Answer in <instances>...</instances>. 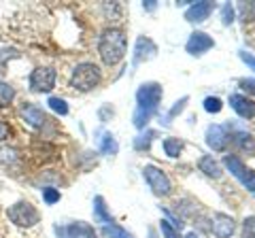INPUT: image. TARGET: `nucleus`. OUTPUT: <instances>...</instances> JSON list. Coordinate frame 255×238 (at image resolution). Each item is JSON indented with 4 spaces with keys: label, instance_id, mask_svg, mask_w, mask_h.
Returning <instances> with one entry per match:
<instances>
[{
    "label": "nucleus",
    "instance_id": "nucleus-23",
    "mask_svg": "<svg viewBox=\"0 0 255 238\" xmlns=\"http://www.w3.org/2000/svg\"><path fill=\"white\" fill-rule=\"evenodd\" d=\"M15 98V90L9 85V83H2L0 81V109H4V107H9L11 102Z\"/></svg>",
    "mask_w": 255,
    "mask_h": 238
},
{
    "label": "nucleus",
    "instance_id": "nucleus-4",
    "mask_svg": "<svg viewBox=\"0 0 255 238\" xmlns=\"http://www.w3.org/2000/svg\"><path fill=\"white\" fill-rule=\"evenodd\" d=\"M223 164H226V168L230 170V174H232L234 179L241 181L247 192L255 194V170L247 168L241 157H238V155H230V153L223 157Z\"/></svg>",
    "mask_w": 255,
    "mask_h": 238
},
{
    "label": "nucleus",
    "instance_id": "nucleus-2",
    "mask_svg": "<svg viewBox=\"0 0 255 238\" xmlns=\"http://www.w3.org/2000/svg\"><path fill=\"white\" fill-rule=\"evenodd\" d=\"M126 47H128L126 34L119 28H109L98 38V53L107 66H115L124 60Z\"/></svg>",
    "mask_w": 255,
    "mask_h": 238
},
{
    "label": "nucleus",
    "instance_id": "nucleus-16",
    "mask_svg": "<svg viewBox=\"0 0 255 238\" xmlns=\"http://www.w3.org/2000/svg\"><path fill=\"white\" fill-rule=\"evenodd\" d=\"M234 145L238 147V151L241 153H247V155H255V138L251 136L249 132H245V130H238L234 136Z\"/></svg>",
    "mask_w": 255,
    "mask_h": 238
},
{
    "label": "nucleus",
    "instance_id": "nucleus-36",
    "mask_svg": "<svg viewBox=\"0 0 255 238\" xmlns=\"http://www.w3.org/2000/svg\"><path fill=\"white\" fill-rule=\"evenodd\" d=\"M145 9H147V11H153V9H155V2H153V0H149V2L145 4Z\"/></svg>",
    "mask_w": 255,
    "mask_h": 238
},
{
    "label": "nucleus",
    "instance_id": "nucleus-17",
    "mask_svg": "<svg viewBox=\"0 0 255 238\" xmlns=\"http://www.w3.org/2000/svg\"><path fill=\"white\" fill-rule=\"evenodd\" d=\"M198 168H200L206 177H211V179H219L223 170H221V164L217 160H213V155H204L200 157V162H198Z\"/></svg>",
    "mask_w": 255,
    "mask_h": 238
},
{
    "label": "nucleus",
    "instance_id": "nucleus-13",
    "mask_svg": "<svg viewBox=\"0 0 255 238\" xmlns=\"http://www.w3.org/2000/svg\"><path fill=\"white\" fill-rule=\"evenodd\" d=\"M230 107L236 111V115L241 119H253L255 117V102L249 100L243 94H232L230 96Z\"/></svg>",
    "mask_w": 255,
    "mask_h": 238
},
{
    "label": "nucleus",
    "instance_id": "nucleus-26",
    "mask_svg": "<svg viewBox=\"0 0 255 238\" xmlns=\"http://www.w3.org/2000/svg\"><path fill=\"white\" fill-rule=\"evenodd\" d=\"M159 232H162L164 238H181L179 230L174 228L168 219H162V221H159Z\"/></svg>",
    "mask_w": 255,
    "mask_h": 238
},
{
    "label": "nucleus",
    "instance_id": "nucleus-34",
    "mask_svg": "<svg viewBox=\"0 0 255 238\" xmlns=\"http://www.w3.org/2000/svg\"><path fill=\"white\" fill-rule=\"evenodd\" d=\"M9 136H11V128L2 121V119H0V142H4Z\"/></svg>",
    "mask_w": 255,
    "mask_h": 238
},
{
    "label": "nucleus",
    "instance_id": "nucleus-29",
    "mask_svg": "<svg viewBox=\"0 0 255 238\" xmlns=\"http://www.w3.org/2000/svg\"><path fill=\"white\" fill-rule=\"evenodd\" d=\"M238 9L243 13V21H253L255 19V2H241L238 4Z\"/></svg>",
    "mask_w": 255,
    "mask_h": 238
},
{
    "label": "nucleus",
    "instance_id": "nucleus-24",
    "mask_svg": "<svg viewBox=\"0 0 255 238\" xmlns=\"http://www.w3.org/2000/svg\"><path fill=\"white\" fill-rule=\"evenodd\" d=\"M47 105H49V109L53 111V113L58 115H66L68 113V105L64 98H58V96H51L49 100H47Z\"/></svg>",
    "mask_w": 255,
    "mask_h": 238
},
{
    "label": "nucleus",
    "instance_id": "nucleus-21",
    "mask_svg": "<svg viewBox=\"0 0 255 238\" xmlns=\"http://www.w3.org/2000/svg\"><path fill=\"white\" fill-rule=\"evenodd\" d=\"M100 232H102L105 238H134L128 230H124L122 226H117V224H105Z\"/></svg>",
    "mask_w": 255,
    "mask_h": 238
},
{
    "label": "nucleus",
    "instance_id": "nucleus-8",
    "mask_svg": "<svg viewBox=\"0 0 255 238\" xmlns=\"http://www.w3.org/2000/svg\"><path fill=\"white\" fill-rule=\"evenodd\" d=\"M58 238H98L96 230L85 221H75L70 226H55Z\"/></svg>",
    "mask_w": 255,
    "mask_h": 238
},
{
    "label": "nucleus",
    "instance_id": "nucleus-14",
    "mask_svg": "<svg viewBox=\"0 0 255 238\" xmlns=\"http://www.w3.org/2000/svg\"><path fill=\"white\" fill-rule=\"evenodd\" d=\"M213 9H215L213 2H206V0H202V2H196V4L187 6L185 19H187L189 23H202V21L209 19V15L213 13Z\"/></svg>",
    "mask_w": 255,
    "mask_h": 238
},
{
    "label": "nucleus",
    "instance_id": "nucleus-27",
    "mask_svg": "<svg viewBox=\"0 0 255 238\" xmlns=\"http://www.w3.org/2000/svg\"><path fill=\"white\" fill-rule=\"evenodd\" d=\"M221 109H223V102H221L217 96H209V98H204V111H206V113L217 115V113H221Z\"/></svg>",
    "mask_w": 255,
    "mask_h": 238
},
{
    "label": "nucleus",
    "instance_id": "nucleus-18",
    "mask_svg": "<svg viewBox=\"0 0 255 238\" xmlns=\"http://www.w3.org/2000/svg\"><path fill=\"white\" fill-rule=\"evenodd\" d=\"M100 134V138H98V149L105 155H115L119 151V147H117V140L113 138V134L111 132H98Z\"/></svg>",
    "mask_w": 255,
    "mask_h": 238
},
{
    "label": "nucleus",
    "instance_id": "nucleus-15",
    "mask_svg": "<svg viewBox=\"0 0 255 238\" xmlns=\"http://www.w3.org/2000/svg\"><path fill=\"white\" fill-rule=\"evenodd\" d=\"M21 117H23V121H26L30 128H43V125L49 121L47 119V115L43 113V109H38L34 105H26L21 109Z\"/></svg>",
    "mask_w": 255,
    "mask_h": 238
},
{
    "label": "nucleus",
    "instance_id": "nucleus-31",
    "mask_svg": "<svg viewBox=\"0 0 255 238\" xmlns=\"http://www.w3.org/2000/svg\"><path fill=\"white\" fill-rule=\"evenodd\" d=\"M243 238H255V215L243 221Z\"/></svg>",
    "mask_w": 255,
    "mask_h": 238
},
{
    "label": "nucleus",
    "instance_id": "nucleus-30",
    "mask_svg": "<svg viewBox=\"0 0 255 238\" xmlns=\"http://www.w3.org/2000/svg\"><path fill=\"white\" fill-rule=\"evenodd\" d=\"M43 200L45 204H55V202H60V189H55V187H43Z\"/></svg>",
    "mask_w": 255,
    "mask_h": 238
},
{
    "label": "nucleus",
    "instance_id": "nucleus-10",
    "mask_svg": "<svg viewBox=\"0 0 255 238\" xmlns=\"http://www.w3.org/2000/svg\"><path fill=\"white\" fill-rule=\"evenodd\" d=\"M155 53H157V45L151 41L149 36H138L136 47H134V60H132V64L138 66V64H142V62L153 60Z\"/></svg>",
    "mask_w": 255,
    "mask_h": 238
},
{
    "label": "nucleus",
    "instance_id": "nucleus-6",
    "mask_svg": "<svg viewBox=\"0 0 255 238\" xmlns=\"http://www.w3.org/2000/svg\"><path fill=\"white\" fill-rule=\"evenodd\" d=\"M142 177H145L147 185L151 187V192H153L155 196H168L170 194V179L166 177V172L162 168H157V166L153 164H147L145 168H142Z\"/></svg>",
    "mask_w": 255,
    "mask_h": 238
},
{
    "label": "nucleus",
    "instance_id": "nucleus-9",
    "mask_svg": "<svg viewBox=\"0 0 255 238\" xmlns=\"http://www.w3.org/2000/svg\"><path fill=\"white\" fill-rule=\"evenodd\" d=\"M228 140H230V134L226 130V125H219V123H211L206 128V145H209L213 151H223L228 147Z\"/></svg>",
    "mask_w": 255,
    "mask_h": 238
},
{
    "label": "nucleus",
    "instance_id": "nucleus-7",
    "mask_svg": "<svg viewBox=\"0 0 255 238\" xmlns=\"http://www.w3.org/2000/svg\"><path fill=\"white\" fill-rule=\"evenodd\" d=\"M55 68L51 66H38L32 70V75H30V90L32 92H36V94H47V92H51L53 87H55Z\"/></svg>",
    "mask_w": 255,
    "mask_h": 238
},
{
    "label": "nucleus",
    "instance_id": "nucleus-5",
    "mask_svg": "<svg viewBox=\"0 0 255 238\" xmlns=\"http://www.w3.org/2000/svg\"><path fill=\"white\" fill-rule=\"evenodd\" d=\"M6 215H9V219L13 221L15 226H19V228H32V226L38 224V219H41L38 211L30 202H26V200L13 204Z\"/></svg>",
    "mask_w": 255,
    "mask_h": 238
},
{
    "label": "nucleus",
    "instance_id": "nucleus-28",
    "mask_svg": "<svg viewBox=\"0 0 255 238\" xmlns=\"http://www.w3.org/2000/svg\"><path fill=\"white\" fill-rule=\"evenodd\" d=\"M187 102H189V96H183L181 100H177V102H174V107L168 111V115H166V121H164V123H170V119H174V117H177V115L181 113V111L185 109V105H187Z\"/></svg>",
    "mask_w": 255,
    "mask_h": 238
},
{
    "label": "nucleus",
    "instance_id": "nucleus-11",
    "mask_svg": "<svg viewBox=\"0 0 255 238\" xmlns=\"http://www.w3.org/2000/svg\"><path fill=\"white\" fill-rule=\"evenodd\" d=\"M215 47V41L213 38L206 34V32H191V36H189V41H187V45H185V49H187V53L189 55H202V53H206L209 49H213Z\"/></svg>",
    "mask_w": 255,
    "mask_h": 238
},
{
    "label": "nucleus",
    "instance_id": "nucleus-22",
    "mask_svg": "<svg viewBox=\"0 0 255 238\" xmlns=\"http://www.w3.org/2000/svg\"><path fill=\"white\" fill-rule=\"evenodd\" d=\"M155 132L153 130H145L142 134H138L136 138H134V149L136 151H147V149L151 147V140H153Z\"/></svg>",
    "mask_w": 255,
    "mask_h": 238
},
{
    "label": "nucleus",
    "instance_id": "nucleus-19",
    "mask_svg": "<svg viewBox=\"0 0 255 238\" xmlns=\"http://www.w3.org/2000/svg\"><path fill=\"white\" fill-rule=\"evenodd\" d=\"M94 217H96V221H100V224H113V219H111V213L107 211L105 198H102V196H96L94 198Z\"/></svg>",
    "mask_w": 255,
    "mask_h": 238
},
{
    "label": "nucleus",
    "instance_id": "nucleus-37",
    "mask_svg": "<svg viewBox=\"0 0 255 238\" xmlns=\"http://www.w3.org/2000/svg\"><path fill=\"white\" fill-rule=\"evenodd\" d=\"M185 238H198V234H196V232H189Z\"/></svg>",
    "mask_w": 255,
    "mask_h": 238
},
{
    "label": "nucleus",
    "instance_id": "nucleus-3",
    "mask_svg": "<svg viewBox=\"0 0 255 238\" xmlns=\"http://www.w3.org/2000/svg\"><path fill=\"white\" fill-rule=\"evenodd\" d=\"M100 81H102V73L92 62H83V64L75 66L73 75H70V87L77 92H90L94 87H98Z\"/></svg>",
    "mask_w": 255,
    "mask_h": 238
},
{
    "label": "nucleus",
    "instance_id": "nucleus-12",
    "mask_svg": "<svg viewBox=\"0 0 255 238\" xmlns=\"http://www.w3.org/2000/svg\"><path fill=\"white\" fill-rule=\"evenodd\" d=\"M213 234L217 238H230L236 232V221L226 213H215L213 215Z\"/></svg>",
    "mask_w": 255,
    "mask_h": 238
},
{
    "label": "nucleus",
    "instance_id": "nucleus-32",
    "mask_svg": "<svg viewBox=\"0 0 255 238\" xmlns=\"http://www.w3.org/2000/svg\"><path fill=\"white\" fill-rule=\"evenodd\" d=\"M221 17H223V26H230V23L234 21V6L230 2L221 6Z\"/></svg>",
    "mask_w": 255,
    "mask_h": 238
},
{
    "label": "nucleus",
    "instance_id": "nucleus-20",
    "mask_svg": "<svg viewBox=\"0 0 255 238\" xmlns=\"http://www.w3.org/2000/svg\"><path fill=\"white\" fill-rule=\"evenodd\" d=\"M162 145H164V153L168 157H179L183 147H185V142H183L181 138H177V136H168V138H164Z\"/></svg>",
    "mask_w": 255,
    "mask_h": 238
},
{
    "label": "nucleus",
    "instance_id": "nucleus-1",
    "mask_svg": "<svg viewBox=\"0 0 255 238\" xmlns=\"http://www.w3.org/2000/svg\"><path fill=\"white\" fill-rule=\"evenodd\" d=\"M164 98V90L162 85L155 83V81H147L138 87L136 92V111H134V117L132 121L138 130H145L147 123L151 121V117L157 113L159 109V102Z\"/></svg>",
    "mask_w": 255,
    "mask_h": 238
},
{
    "label": "nucleus",
    "instance_id": "nucleus-35",
    "mask_svg": "<svg viewBox=\"0 0 255 238\" xmlns=\"http://www.w3.org/2000/svg\"><path fill=\"white\" fill-rule=\"evenodd\" d=\"M241 87H245L247 92L255 96V79H241Z\"/></svg>",
    "mask_w": 255,
    "mask_h": 238
},
{
    "label": "nucleus",
    "instance_id": "nucleus-25",
    "mask_svg": "<svg viewBox=\"0 0 255 238\" xmlns=\"http://www.w3.org/2000/svg\"><path fill=\"white\" fill-rule=\"evenodd\" d=\"M17 160H19L17 149H13V147H4V149H0V164H15Z\"/></svg>",
    "mask_w": 255,
    "mask_h": 238
},
{
    "label": "nucleus",
    "instance_id": "nucleus-33",
    "mask_svg": "<svg viewBox=\"0 0 255 238\" xmlns=\"http://www.w3.org/2000/svg\"><path fill=\"white\" fill-rule=\"evenodd\" d=\"M241 60L245 62L247 66H249L251 70H255V55H251V53H247V51H241Z\"/></svg>",
    "mask_w": 255,
    "mask_h": 238
}]
</instances>
